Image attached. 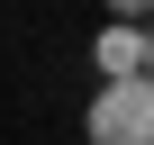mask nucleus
I'll list each match as a JSON object with an SVG mask.
<instances>
[{
    "label": "nucleus",
    "mask_w": 154,
    "mask_h": 145,
    "mask_svg": "<svg viewBox=\"0 0 154 145\" xmlns=\"http://www.w3.org/2000/svg\"><path fill=\"white\" fill-rule=\"evenodd\" d=\"M145 82H154V27H145Z\"/></svg>",
    "instance_id": "nucleus-3"
},
{
    "label": "nucleus",
    "mask_w": 154,
    "mask_h": 145,
    "mask_svg": "<svg viewBox=\"0 0 154 145\" xmlns=\"http://www.w3.org/2000/svg\"><path fill=\"white\" fill-rule=\"evenodd\" d=\"M100 72H109V82H136V72H145V27H109L100 36Z\"/></svg>",
    "instance_id": "nucleus-2"
},
{
    "label": "nucleus",
    "mask_w": 154,
    "mask_h": 145,
    "mask_svg": "<svg viewBox=\"0 0 154 145\" xmlns=\"http://www.w3.org/2000/svg\"><path fill=\"white\" fill-rule=\"evenodd\" d=\"M91 145H154V82H109L91 100Z\"/></svg>",
    "instance_id": "nucleus-1"
}]
</instances>
